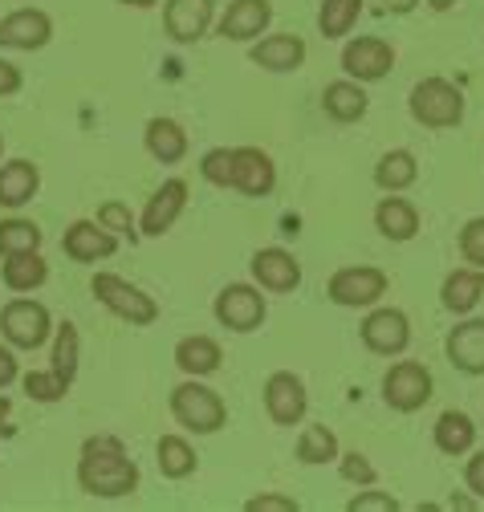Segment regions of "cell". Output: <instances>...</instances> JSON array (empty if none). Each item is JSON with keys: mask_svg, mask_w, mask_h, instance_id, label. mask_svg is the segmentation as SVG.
Listing matches in <instances>:
<instances>
[{"mask_svg": "<svg viewBox=\"0 0 484 512\" xmlns=\"http://www.w3.org/2000/svg\"><path fill=\"white\" fill-rule=\"evenodd\" d=\"M78 488L98 500H123L139 492V464L114 435H90L78 456Z\"/></svg>", "mask_w": 484, "mask_h": 512, "instance_id": "cell-1", "label": "cell"}, {"mask_svg": "<svg viewBox=\"0 0 484 512\" xmlns=\"http://www.w3.org/2000/svg\"><path fill=\"white\" fill-rule=\"evenodd\" d=\"M407 106H411V118L419 126H428V131H452V126L464 122V94L448 78L415 82L407 94Z\"/></svg>", "mask_w": 484, "mask_h": 512, "instance_id": "cell-2", "label": "cell"}, {"mask_svg": "<svg viewBox=\"0 0 484 512\" xmlns=\"http://www.w3.org/2000/svg\"><path fill=\"white\" fill-rule=\"evenodd\" d=\"M90 293L98 297V305H106L118 322H127V326H155L159 322V301L118 273H94Z\"/></svg>", "mask_w": 484, "mask_h": 512, "instance_id": "cell-3", "label": "cell"}, {"mask_svg": "<svg viewBox=\"0 0 484 512\" xmlns=\"http://www.w3.org/2000/svg\"><path fill=\"white\" fill-rule=\"evenodd\" d=\"M171 415H175L179 427L192 431V435H216L228 423L224 399L212 387H204L200 378L179 382V387L171 391Z\"/></svg>", "mask_w": 484, "mask_h": 512, "instance_id": "cell-4", "label": "cell"}, {"mask_svg": "<svg viewBox=\"0 0 484 512\" xmlns=\"http://www.w3.org/2000/svg\"><path fill=\"white\" fill-rule=\"evenodd\" d=\"M265 289L261 285H249V281H232L216 293L212 301V313H216V322L232 334H253L261 330V322L269 317V301L261 297Z\"/></svg>", "mask_w": 484, "mask_h": 512, "instance_id": "cell-5", "label": "cell"}, {"mask_svg": "<svg viewBox=\"0 0 484 512\" xmlns=\"http://www.w3.org/2000/svg\"><path fill=\"white\" fill-rule=\"evenodd\" d=\"M0 334L13 350H41L53 338V317L33 297H13L0 309Z\"/></svg>", "mask_w": 484, "mask_h": 512, "instance_id": "cell-6", "label": "cell"}, {"mask_svg": "<svg viewBox=\"0 0 484 512\" xmlns=\"http://www.w3.org/2000/svg\"><path fill=\"white\" fill-rule=\"evenodd\" d=\"M436 382H432V370L415 362V358H403V362H391V370L383 374V403L399 415H415L423 403L432 399Z\"/></svg>", "mask_w": 484, "mask_h": 512, "instance_id": "cell-7", "label": "cell"}, {"mask_svg": "<svg viewBox=\"0 0 484 512\" xmlns=\"http://www.w3.org/2000/svg\"><path fill=\"white\" fill-rule=\"evenodd\" d=\"M387 273L375 265H346L338 273H330L326 281V297L342 309H371L387 297Z\"/></svg>", "mask_w": 484, "mask_h": 512, "instance_id": "cell-8", "label": "cell"}, {"mask_svg": "<svg viewBox=\"0 0 484 512\" xmlns=\"http://www.w3.org/2000/svg\"><path fill=\"white\" fill-rule=\"evenodd\" d=\"M358 338L379 358H399L411 346V322L395 305H371V313L362 317V326H358Z\"/></svg>", "mask_w": 484, "mask_h": 512, "instance_id": "cell-9", "label": "cell"}, {"mask_svg": "<svg viewBox=\"0 0 484 512\" xmlns=\"http://www.w3.org/2000/svg\"><path fill=\"white\" fill-rule=\"evenodd\" d=\"M265 415L277 423V427H297L310 411V395H306V382H301L293 370H273L265 378Z\"/></svg>", "mask_w": 484, "mask_h": 512, "instance_id": "cell-10", "label": "cell"}, {"mask_svg": "<svg viewBox=\"0 0 484 512\" xmlns=\"http://www.w3.org/2000/svg\"><path fill=\"white\" fill-rule=\"evenodd\" d=\"M395 66V49L383 37H350L342 45V70L354 82H383Z\"/></svg>", "mask_w": 484, "mask_h": 512, "instance_id": "cell-11", "label": "cell"}, {"mask_svg": "<svg viewBox=\"0 0 484 512\" xmlns=\"http://www.w3.org/2000/svg\"><path fill=\"white\" fill-rule=\"evenodd\" d=\"M216 25V0H163V29L179 45H196Z\"/></svg>", "mask_w": 484, "mask_h": 512, "instance_id": "cell-12", "label": "cell"}, {"mask_svg": "<svg viewBox=\"0 0 484 512\" xmlns=\"http://www.w3.org/2000/svg\"><path fill=\"white\" fill-rule=\"evenodd\" d=\"M277 187V167L261 147H232V191L265 200Z\"/></svg>", "mask_w": 484, "mask_h": 512, "instance_id": "cell-13", "label": "cell"}, {"mask_svg": "<svg viewBox=\"0 0 484 512\" xmlns=\"http://www.w3.org/2000/svg\"><path fill=\"white\" fill-rule=\"evenodd\" d=\"M188 196H192L188 179H163V187L151 191V200H147V208L139 216V236L171 232V224L184 216V208H188Z\"/></svg>", "mask_w": 484, "mask_h": 512, "instance_id": "cell-14", "label": "cell"}, {"mask_svg": "<svg viewBox=\"0 0 484 512\" xmlns=\"http://www.w3.org/2000/svg\"><path fill=\"white\" fill-rule=\"evenodd\" d=\"M249 273L253 281L265 289V293H293L301 285V265L297 256L281 244H269V248H257L253 261H249Z\"/></svg>", "mask_w": 484, "mask_h": 512, "instance_id": "cell-15", "label": "cell"}, {"mask_svg": "<svg viewBox=\"0 0 484 512\" xmlns=\"http://www.w3.org/2000/svg\"><path fill=\"white\" fill-rule=\"evenodd\" d=\"M444 354L460 374L480 378L484 374V317H468L464 313V322H456V330H448Z\"/></svg>", "mask_w": 484, "mask_h": 512, "instance_id": "cell-16", "label": "cell"}, {"mask_svg": "<svg viewBox=\"0 0 484 512\" xmlns=\"http://www.w3.org/2000/svg\"><path fill=\"white\" fill-rule=\"evenodd\" d=\"M249 61L269 74H293L306 66V41L297 33H269V37H257L253 49H249Z\"/></svg>", "mask_w": 484, "mask_h": 512, "instance_id": "cell-17", "label": "cell"}, {"mask_svg": "<svg viewBox=\"0 0 484 512\" xmlns=\"http://www.w3.org/2000/svg\"><path fill=\"white\" fill-rule=\"evenodd\" d=\"M269 25H273V5L269 0H232V5L220 13V21H216V33L224 41H257Z\"/></svg>", "mask_w": 484, "mask_h": 512, "instance_id": "cell-18", "label": "cell"}, {"mask_svg": "<svg viewBox=\"0 0 484 512\" xmlns=\"http://www.w3.org/2000/svg\"><path fill=\"white\" fill-rule=\"evenodd\" d=\"M62 252L78 265H94V261H106V256L118 252V236L106 232L98 220H74L62 236Z\"/></svg>", "mask_w": 484, "mask_h": 512, "instance_id": "cell-19", "label": "cell"}, {"mask_svg": "<svg viewBox=\"0 0 484 512\" xmlns=\"http://www.w3.org/2000/svg\"><path fill=\"white\" fill-rule=\"evenodd\" d=\"M49 37H53V21L41 9H17L0 21V49L33 53V49H45Z\"/></svg>", "mask_w": 484, "mask_h": 512, "instance_id": "cell-20", "label": "cell"}, {"mask_svg": "<svg viewBox=\"0 0 484 512\" xmlns=\"http://www.w3.org/2000/svg\"><path fill=\"white\" fill-rule=\"evenodd\" d=\"M143 147H147V155L155 159V163H163V167H175V163H184L188 159V147H192V139H188V131L179 126L175 118H151L147 126H143Z\"/></svg>", "mask_w": 484, "mask_h": 512, "instance_id": "cell-21", "label": "cell"}, {"mask_svg": "<svg viewBox=\"0 0 484 512\" xmlns=\"http://www.w3.org/2000/svg\"><path fill=\"white\" fill-rule=\"evenodd\" d=\"M375 228L391 244H407L419 232V208L411 200H403V191H387V200H379V208H375Z\"/></svg>", "mask_w": 484, "mask_h": 512, "instance_id": "cell-22", "label": "cell"}, {"mask_svg": "<svg viewBox=\"0 0 484 512\" xmlns=\"http://www.w3.org/2000/svg\"><path fill=\"white\" fill-rule=\"evenodd\" d=\"M41 191V171L37 163L29 159H9V163H0V208H25L33 204V196Z\"/></svg>", "mask_w": 484, "mask_h": 512, "instance_id": "cell-23", "label": "cell"}, {"mask_svg": "<svg viewBox=\"0 0 484 512\" xmlns=\"http://www.w3.org/2000/svg\"><path fill=\"white\" fill-rule=\"evenodd\" d=\"M367 106H371V98H367V90H362V82H354V78H338V82H330L322 90L326 118H334L342 126L362 122V118H367Z\"/></svg>", "mask_w": 484, "mask_h": 512, "instance_id": "cell-24", "label": "cell"}, {"mask_svg": "<svg viewBox=\"0 0 484 512\" xmlns=\"http://www.w3.org/2000/svg\"><path fill=\"white\" fill-rule=\"evenodd\" d=\"M220 362H224V350L208 334H192V338L175 342V366L184 370L188 378H208V374L220 370Z\"/></svg>", "mask_w": 484, "mask_h": 512, "instance_id": "cell-25", "label": "cell"}, {"mask_svg": "<svg viewBox=\"0 0 484 512\" xmlns=\"http://www.w3.org/2000/svg\"><path fill=\"white\" fill-rule=\"evenodd\" d=\"M484 297V269H452L440 285V305L456 317L472 313Z\"/></svg>", "mask_w": 484, "mask_h": 512, "instance_id": "cell-26", "label": "cell"}, {"mask_svg": "<svg viewBox=\"0 0 484 512\" xmlns=\"http://www.w3.org/2000/svg\"><path fill=\"white\" fill-rule=\"evenodd\" d=\"M0 281H5L9 293H33L49 281V265L41 248L37 252H17V256H5V265H0Z\"/></svg>", "mask_w": 484, "mask_h": 512, "instance_id": "cell-27", "label": "cell"}, {"mask_svg": "<svg viewBox=\"0 0 484 512\" xmlns=\"http://www.w3.org/2000/svg\"><path fill=\"white\" fill-rule=\"evenodd\" d=\"M432 439H436V447L444 456H468L472 447H476V423H472V415H464V411H444L440 419H436V427H432Z\"/></svg>", "mask_w": 484, "mask_h": 512, "instance_id": "cell-28", "label": "cell"}, {"mask_svg": "<svg viewBox=\"0 0 484 512\" xmlns=\"http://www.w3.org/2000/svg\"><path fill=\"white\" fill-rule=\"evenodd\" d=\"M155 464H159V472H163L167 480H188V476L196 472L200 456H196V447H192L184 435H163V439L155 443Z\"/></svg>", "mask_w": 484, "mask_h": 512, "instance_id": "cell-29", "label": "cell"}, {"mask_svg": "<svg viewBox=\"0 0 484 512\" xmlns=\"http://www.w3.org/2000/svg\"><path fill=\"white\" fill-rule=\"evenodd\" d=\"M78 358H82V334L74 322H62V326H53V374L66 382V387H74V378H78Z\"/></svg>", "mask_w": 484, "mask_h": 512, "instance_id": "cell-30", "label": "cell"}, {"mask_svg": "<svg viewBox=\"0 0 484 512\" xmlns=\"http://www.w3.org/2000/svg\"><path fill=\"white\" fill-rule=\"evenodd\" d=\"M415 179H419V159H415L407 147H395V151L379 155V163H375V183H379L383 191H407Z\"/></svg>", "mask_w": 484, "mask_h": 512, "instance_id": "cell-31", "label": "cell"}, {"mask_svg": "<svg viewBox=\"0 0 484 512\" xmlns=\"http://www.w3.org/2000/svg\"><path fill=\"white\" fill-rule=\"evenodd\" d=\"M342 456L338 447V435L326 427V423H310L306 431L297 435V460L306 468H318V464H334Z\"/></svg>", "mask_w": 484, "mask_h": 512, "instance_id": "cell-32", "label": "cell"}, {"mask_svg": "<svg viewBox=\"0 0 484 512\" xmlns=\"http://www.w3.org/2000/svg\"><path fill=\"white\" fill-rule=\"evenodd\" d=\"M358 17H362V0H322V9H318V33L326 41L350 37V29L358 25Z\"/></svg>", "mask_w": 484, "mask_h": 512, "instance_id": "cell-33", "label": "cell"}, {"mask_svg": "<svg viewBox=\"0 0 484 512\" xmlns=\"http://www.w3.org/2000/svg\"><path fill=\"white\" fill-rule=\"evenodd\" d=\"M41 240L45 236L33 220H21V216L0 220V261H5V256H17V252H37Z\"/></svg>", "mask_w": 484, "mask_h": 512, "instance_id": "cell-34", "label": "cell"}, {"mask_svg": "<svg viewBox=\"0 0 484 512\" xmlns=\"http://www.w3.org/2000/svg\"><path fill=\"white\" fill-rule=\"evenodd\" d=\"M21 387H25V395L37 399V403H62V399L70 395V387H66V382L57 378L53 370H29V374L21 378Z\"/></svg>", "mask_w": 484, "mask_h": 512, "instance_id": "cell-35", "label": "cell"}, {"mask_svg": "<svg viewBox=\"0 0 484 512\" xmlns=\"http://www.w3.org/2000/svg\"><path fill=\"white\" fill-rule=\"evenodd\" d=\"M98 224H102L106 232H114V236H127L131 244L139 240V220L131 216V208H127L123 200H106V204L98 208Z\"/></svg>", "mask_w": 484, "mask_h": 512, "instance_id": "cell-36", "label": "cell"}, {"mask_svg": "<svg viewBox=\"0 0 484 512\" xmlns=\"http://www.w3.org/2000/svg\"><path fill=\"white\" fill-rule=\"evenodd\" d=\"M338 476L346 480V484H358V488H371V484H379V472H375V464L362 456V452H342L338 460Z\"/></svg>", "mask_w": 484, "mask_h": 512, "instance_id": "cell-37", "label": "cell"}, {"mask_svg": "<svg viewBox=\"0 0 484 512\" xmlns=\"http://www.w3.org/2000/svg\"><path fill=\"white\" fill-rule=\"evenodd\" d=\"M460 256H464V265L484 269V216H472L460 228Z\"/></svg>", "mask_w": 484, "mask_h": 512, "instance_id": "cell-38", "label": "cell"}, {"mask_svg": "<svg viewBox=\"0 0 484 512\" xmlns=\"http://www.w3.org/2000/svg\"><path fill=\"white\" fill-rule=\"evenodd\" d=\"M200 175H204L212 187H232V147H212V151L200 159Z\"/></svg>", "mask_w": 484, "mask_h": 512, "instance_id": "cell-39", "label": "cell"}, {"mask_svg": "<svg viewBox=\"0 0 484 512\" xmlns=\"http://www.w3.org/2000/svg\"><path fill=\"white\" fill-rule=\"evenodd\" d=\"M346 512H399V500L391 492H379L375 484L367 492H358L346 500Z\"/></svg>", "mask_w": 484, "mask_h": 512, "instance_id": "cell-40", "label": "cell"}, {"mask_svg": "<svg viewBox=\"0 0 484 512\" xmlns=\"http://www.w3.org/2000/svg\"><path fill=\"white\" fill-rule=\"evenodd\" d=\"M301 504L293 496H281V492H261L253 500H245V512H297Z\"/></svg>", "mask_w": 484, "mask_h": 512, "instance_id": "cell-41", "label": "cell"}, {"mask_svg": "<svg viewBox=\"0 0 484 512\" xmlns=\"http://www.w3.org/2000/svg\"><path fill=\"white\" fill-rule=\"evenodd\" d=\"M17 378H21V362H17V350H13V346H0V391H9Z\"/></svg>", "mask_w": 484, "mask_h": 512, "instance_id": "cell-42", "label": "cell"}, {"mask_svg": "<svg viewBox=\"0 0 484 512\" xmlns=\"http://www.w3.org/2000/svg\"><path fill=\"white\" fill-rule=\"evenodd\" d=\"M464 484H468L472 496L484 500V452H472V460L464 464Z\"/></svg>", "mask_w": 484, "mask_h": 512, "instance_id": "cell-43", "label": "cell"}, {"mask_svg": "<svg viewBox=\"0 0 484 512\" xmlns=\"http://www.w3.org/2000/svg\"><path fill=\"white\" fill-rule=\"evenodd\" d=\"M21 86H25L21 70L13 66V61H5V57H0V98H13Z\"/></svg>", "mask_w": 484, "mask_h": 512, "instance_id": "cell-44", "label": "cell"}, {"mask_svg": "<svg viewBox=\"0 0 484 512\" xmlns=\"http://www.w3.org/2000/svg\"><path fill=\"white\" fill-rule=\"evenodd\" d=\"M379 5H383L387 13H395V17H407V13L419 5V0H379Z\"/></svg>", "mask_w": 484, "mask_h": 512, "instance_id": "cell-45", "label": "cell"}, {"mask_svg": "<svg viewBox=\"0 0 484 512\" xmlns=\"http://www.w3.org/2000/svg\"><path fill=\"white\" fill-rule=\"evenodd\" d=\"M456 5H460V0H428V9H436V13H448Z\"/></svg>", "mask_w": 484, "mask_h": 512, "instance_id": "cell-46", "label": "cell"}, {"mask_svg": "<svg viewBox=\"0 0 484 512\" xmlns=\"http://www.w3.org/2000/svg\"><path fill=\"white\" fill-rule=\"evenodd\" d=\"M123 5H127V9H155L159 0H123Z\"/></svg>", "mask_w": 484, "mask_h": 512, "instance_id": "cell-47", "label": "cell"}, {"mask_svg": "<svg viewBox=\"0 0 484 512\" xmlns=\"http://www.w3.org/2000/svg\"><path fill=\"white\" fill-rule=\"evenodd\" d=\"M9 411H13V403H9V399H0V431H5V419H9Z\"/></svg>", "mask_w": 484, "mask_h": 512, "instance_id": "cell-48", "label": "cell"}, {"mask_svg": "<svg viewBox=\"0 0 484 512\" xmlns=\"http://www.w3.org/2000/svg\"><path fill=\"white\" fill-rule=\"evenodd\" d=\"M0 155H5V135H0Z\"/></svg>", "mask_w": 484, "mask_h": 512, "instance_id": "cell-49", "label": "cell"}]
</instances>
